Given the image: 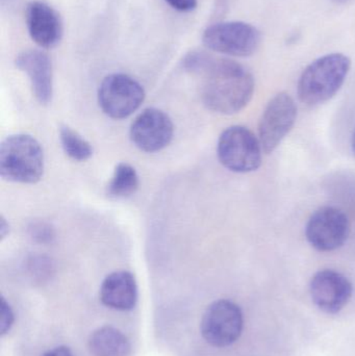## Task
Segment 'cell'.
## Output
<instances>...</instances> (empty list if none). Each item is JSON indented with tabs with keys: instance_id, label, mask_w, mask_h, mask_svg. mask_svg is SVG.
Segmentation results:
<instances>
[{
	"instance_id": "7a4b0ae2",
	"label": "cell",
	"mask_w": 355,
	"mask_h": 356,
	"mask_svg": "<svg viewBox=\"0 0 355 356\" xmlns=\"http://www.w3.org/2000/svg\"><path fill=\"white\" fill-rule=\"evenodd\" d=\"M352 68V60L343 54H331L311 63L298 81L300 102L316 106L331 100L341 89Z\"/></svg>"
},
{
	"instance_id": "5bb4252c",
	"label": "cell",
	"mask_w": 355,
	"mask_h": 356,
	"mask_svg": "<svg viewBox=\"0 0 355 356\" xmlns=\"http://www.w3.org/2000/svg\"><path fill=\"white\" fill-rule=\"evenodd\" d=\"M100 299L106 307L131 311L138 300V286L133 274L117 271L106 276L100 288Z\"/></svg>"
},
{
	"instance_id": "7402d4cb",
	"label": "cell",
	"mask_w": 355,
	"mask_h": 356,
	"mask_svg": "<svg viewBox=\"0 0 355 356\" xmlns=\"http://www.w3.org/2000/svg\"><path fill=\"white\" fill-rule=\"evenodd\" d=\"M10 232V227H8V224L6 223V219L3 217H1V220H0V236H1V240H3L6 238V234H8Z\"/></svg>"
},
{
	"instance_id": "9c48e42d",
	"label": "cell",
	"mask_w": 355,
	"mask_h": 356,
	"mask_svg": "<svg viewBox=\"0 0 355 356\" xmlns=\"http://www.w3.org/2000/svg\"><path fill=\"white\" fill-rule=\"evenodd\" d=\"M296 118L297 106L289 94L281 92L269 102L258 124V140L265 154H272L279 147L293 129Z\"/></svg>"
},
{
	"instance_id": "277c9868",
	"label": "cell",
	"mask_w": 355,
	"mask_h": 356,
	"mask_svg": "<svg viewBox=\"0 0 355 356\" xmlns=\"http://www.w3.org/2000/svg\"><path fill=\"white\" fill-rule=\"evenodd\" d=\"M202 43L208 49L225 56L248 58L262 43L261 31L243 21L217 22L204 29Z\"/></svg>"
},
{
	"instance_id": "d6986e66",
	"label": "cell",
	"mask_w": 355,
	"mask_h": 356,
	"mask_svg": "<svg viewBox=\"0 0 355 356\" xmlns=\"http://www.w3.org/2000/svg\"><path fill=\"white\" fill-rule=\"evenodd\" d=\"M14 322V314H13L12 309L10 305L1 299V334H4L10 330V326L13 325Z\"/></svg>"
},
{
	"instance_id": "ac0fdd59",
	"label": "cell",
	"mask_w": 355,
	"mask_h": 356,
	"mask_svg": "<svg viewBox=\"0 0 355 356\" xmlns=\"http://www.w3.org/2000/svg\"><path fill=\"white\" fill-rule=\"evenodd\" d=\"M28 230L33 240L40 243V244H51V243L54 242V238H56L54 228L47 222H33L29 226Z\"/></svg>"
},
{
	"instance_id": "44dd1931",
	"label": "cell",
	"mask_w": 355,
	"mask_h": 356,
	"mask_svg": "<svg viewBox=\"0 0 355 356\" xmlns=\"http://www.w3.org/2000/svg\"><path fill=\"white\" fill-rule=\"evenodd\" d=\"M42 356H73L70 349L68 347L60 346L56 348L48 350L47 353H44Z\"/></svg>"
},
{
	"instance_id": "e0dca14e",
	"label": "cell",
	"mask_w": 355,
	"mask_h": 356,
	"mask_svg": "<svg viewBox=\"0 0 355 356\" xmlns=\"http://www.w3.org/2000/svg\"><path fill=\"white\" fill-rule=\"evenodd\" d=\"M60 138L65 154L72 160L83 162L93 154L91 144L70 127L66 125L60 127Z\"/></svg>"
},
{
	"instance_id": "8fae6325",
	"label": "cell",
	"mask_w": 355,
	"mask_h": 356,
	"mask_svg": "<svg viewBox=\"0 0 355 356\" xmlns=\"http://www.w3.org/2000/svg\"><path fill=\"white\" fill-rule=\"evenodd\" d=\"M311 296L315 305L331 315L341 312L349 302L354 292L350 280L335 270H322L313 276Z\"/></svg>"
},
{
	"instance_id": "5b68a950",
	"label": "cell",
	"mask_w": 355,
	"mask_h": 356,
	"mask_svg": "<svg viewBox=\"0 0 355 356\" xmlns=\"http://www.w3.org/2000/svg\"><path fill=\"white\" fill-rule=\"evenodd\" d=\"M221 164L236 173H249L262 165L263 148L251 131L240 125L229 127L221 134L217 145Z\"/></svg>"
},
{
	"instance_id": "7c38bea8",
	"label": "cell",
	"mask_w": 355,
	"mask_h": 356,
	"mask_svg": "<svg viewBox=\"0 0 355 356\" xmlns=\"http://www.w3.org/2000/svg\"><path fill=\"white\" fill-rule=\"evenodd\" d=\"M27 31L31 40L43 49H52L60 43L64 25L58 10L43 1H31L25 10Z\"/></svg>"
},
{
	"instance_id": "52a82bcc",
	"label": "cell",
	"mask_w": 355,
	"mask_h": 356,
	"mask_svg": "<svg viewBox=\"0 0 355 356\" xmlns=\"http://www.w3.org/2000/svg\"><path fill=\"white\" fill-rule=\"evenodd\" d=\"M243 313L233 301H215L206 309L201 320L204 340L214 347L231 346L243 332Z\"/></svg>"
},
{
	"instance_id": "cb8c5ba5",
	"label": "cell",
	"mask_w": 355,
	"mask_h": 356,
	"mask_svg": "<svg viewBox=\"0 0 355 356\" xmlns=\"http://www.w3.org/2000/svg\"><path fill=\"white\" fill-rule=\"evenodd\" d=\"M336 1L344 2V1H346V0H336Z\"/></svg>"
},
{
	"instance_id": "6da1fadb",
	"label": "cell",
	"mask_w": 355,
	"mask_h": 356,
	"mask_svg": "<svg viewBox=\"0 0 355 356\" xmlns=\"http://www.w3.org/2000/svg\"><path fill=\"white\" fill-rule=\"evenodd\" d=\"M199 75L204 79L202 102L213 112L236 114L252 99L254 75L236 60L210 56Z\"/></svg>"
},
{
	"instance_id": "603a6c76",
	"label": "cell",
	"mask_w": 355,
	"mask_h": 356,
	"mask_svg": "<svg viewBox=\"0 0 355 356\" xmlns=\"http://www.w3.org/2000/svg\"><path fill=\"white\" fill-rule=\"evenodd\" d=\"M352 152H354V156H355V129H354V135H352Z\"/></svg>"
},
{
	"instance_id": "4fadbf2b",
	"label": "cell",
	"mask_w": 355,
	"mask_h": 356,
	"mask_svg": "<svg viewBox=\"0 0 355 356\" xmlns=\"http://www.w3.org/2000/svg\"><path fill=\"white\" fill-rule=\"evenodd\" d=\"M15 65L24 72L31 81L35 99L48 104L53 94V73L49 56L39 49H27L16 56Z\"/></svg>"
},
{
	"instance_id": "ffe728a7",
	"label": "cell",
	"mask_w": 355,
	"mask_h": 356,
	"mask_svg": "<svg viewBox=\"0 0 355 356\" xmlns=\"http://www.w3.org/2000/svg\"><path fill=\"white\" fill-rule=\"evenodd\" d=\"M171 8L179 12L189 13L195 10L198 6L197 0H165Z\"/></svg>"
},
{
	"instance_id": "2e32d148",
	"label": "cell",
	"mask_w": 355,
	"mask_h": 356,
	"mask_svg": "<svg viewBox=\"0 0 355 356\" xmlns=\"http://www.w3.org/2000/svg\"><path fill=\"white\" fill-rule=\"evenodd\" d=\"M139 188V175L131 165L120 163L108 186V196L110 198H126L135 194Z\"/></svg>"
},
{
	"instance_id": "ba28073f",
	"label": "cell",
	"mask_w": 355,
	"mask_h": 356,
	"mask_svg": "<svg viewBox=\"0 0 355 356\" xmlns=\"http://www.w3.org/2000/svg\"><path fill=\"white\" fill-rule=\"evenodd\" d=\"M350 234V222L342 209L323 207L317 209L306 227L308 242L316 250L331 252L344 246Z\"/></svg>"
},
{
	"instance_id": "9a60e30c",
	"label": "cell",
	"mask_w": 355,
	"mask_h": 356,
	"mask_svg": "<svg viewBox=\"0 0 355 356\" xmlns=\"http://www.w3.org/2000/svg\"><path fill=\"white\" fill-rule=\"evenodd\" d=\"M89 348L95 356H129L131 344L126 337L112 326H104L89 339Z\"/></svg>"
},
{
	"instance_id": "3957f363",
	"label": "cell",
	"mask_w": 355,
	"mask_h": 356,
	"mask_svg": "<svg viewBox=\"0 0 355 356\" xmlns=\"http://www.w3.org/2000/svg\"><path fill=\"white\" fill-rule=\"evenodd\" d=\"M44 164L41 144L31 136H10L0 146V175L4 180L35 184L43 177Z\"/></svg>"
},
{
	"instance_id": "30bf717a",
	"label": "cell",
	"mask_w": 355,
	"mask_h": 356,
	"mask_svg": "<svg viewBox=\"0 0 355 356\" xmlns=\"http://www.w3.org/2000/svg\"><path fill=\"white\" fill-rule=\"evenodd\" d=\"M174 127L170 117L158 108L143 111L131 123V139L140 150L160 152L172 141Z\"/></svg>"
},
{
	"instance_id": "8992f818",
	"label": "cell",
	"mask_w": 355,
	"mask_h": 356,
	"mask_svg": "<svg viewBox=\"0 0 355 356\" xmlns=\"http://www.w3.org/2000/svg\"><path fill=\"white\" fill-rule=\"evenodd\" d=\"M145 99L144 88L123 73L108 75L100 83L98 102L104 114L117 120L133 115Z\"/></svg>"
}]
</instances>
